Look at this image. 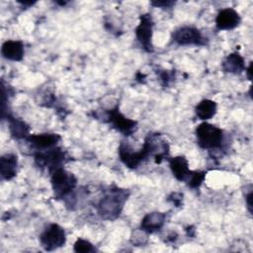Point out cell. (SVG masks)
<instances>
[{"label":"cell","instance_id":"6da1fadb","mask_svg":"<svg viewBox=\"0 0 253 253\" xmlns=\"http://www.w3.org/2000/svg\"><path fill=\"white\" fill-rule=\"evenodd\" d=\"M127 199L126 191L121 189L111 190L98 205V211L103 218L114 219L120 215L124 204Z\"/></svg>","mask_w":253,"mask_h":253},{"label":"cell","instance_id":"7a4b0ae2","mask_svg":"<svg viewBox=\"0 0 253 253\" xmlns=\"http://www.w3.org/2000/svg\"><path fill=\"white\" fill-rule=\"evenodd\" d=\"M198 144L204 149H213L221 145L222 130L209 123H202L196 128Z\"/></svg>","mask_w":253,"mask_h":253},{"label":"cell","instance_id":"3957f363","mask_svg":"<svg viewBox=\"0 0 253 253\" xmlns=\"http://www.w3.org/2000/svg\"><path fill=\"white\" fill-rule=\"evenodd\" d=\"M76 183L75 176L62 167L51 171V186L55 196L58 198L68 195L76 187Z\"/></svg>","mask_w":253,"mask_h":253},{"label":"cell","instance_id":"277c9868","mask_svg":"<svg viewBox=\"0 0 253 253\" xmlns=\"http://www.w3.org/2000/svg\"><path fill=\"white\" fill-rule=\"evenodd\" d=\"M152 153V145L150 138L147 137L140 151H133L127 144L122 143L119 147V155L122 162L128 168H136L149 154Z\"/></svg>","mask_w":253,"mask_h":253},{"label":"cell","instance_id":"5b68a950","mask_svg":"<svg viewBox=\"0 0 253 253\" xmlns=\"http://www.w3.org/2000/svg\"><path fill=\"white\" fill-rule=\"evenodd\" d=\"M66 237L63 228L56 223L48 225L40 236L41 244L46 251H52L63 246Z\"/></svg>","mask_w":253,"mask_h":253},{"label":"cell","instance_id":"8992f818","mask_svg":"<svg viewBox=\"0 0 253 253\" xmlns=\"http://www.w3.org/2000/svg\"><path fill=\"white\" fill-rule=\"evenodd\" d=\"M64 152L59 148H49L45 150H40L35 155V160L41 167H48L51 172L55 168L60 167L61 163L64 161Z\"/></svg>","mask_w":253,"mask_h":253},{"label":"cell","instance_id":"52a82bcc","mask_svg":"<svg viewBox=\"0 0 253 253\" xmlns=\"http://www.w3.org/2000/svg\"><path fill=\"white\" fill-rule=\"evenodd\" d=\"M204 40L201 32L193 27H182L173 33V41L179 45H202Z\"/></svg>","mask_w":253,"mask_h":253},{"label":"cell","instance_id":"ba28073f","mask_svg":"<svg viewBox=\"0 0 253 253\" xmlns=\"http://www.w3.org/2000/svg\"><path fill=\"white\" fill-rule=\"evenodd\" d=\"M152 29L153 22L149 14H144L140 16V22L135 29V36L140 44L147 51L152 50L151 39H152Z\"/></svg>","mask_w":253,"mask_h":253},{"label":"cell","instance_id":"9c48e42d","mask_svg":"<svg viewBox=\"0 0 253 253\" xmlns=\"http://www.w3.org/2000/svg\"><path fill=\"white\" fill-rule=\"evenodd\" d=\"M109 122L115 128L124 133L125 135L131 134L136 128V122L126 118L119 112L118 107L109 111Z\"/></svg>","mask_w":253,"mask_h":253},{"label":"cell","instance_id":"30bf717a","mask_svg":"<svg viewBox=\"0 0 253 253\" xmlns=\"http://www.w3.org/2000/svg\"><path fill=\"white\" fill-rule=\"evenodd\" d=\"M241 19L239 14L232 8H224L220 10L215 19V25L218 30H233L236 28Z\"/></svg>","mask_w":253,"mask_h":253},{"label":"cell","instance_id":"8fae6325","mask_svg":"<svg viewBox=\"0 0 253 253\" xmlns=\"http://www.w3.org/2000/svg\"><path fill=\"white\" fill-rule=\"evenodd\" d=\"M27 140L38 150H45L54 147L60 140V135L56 133H40L29 135Z\"/></svg>","mask_w":253,"mask_h":253},{"label":"cell","instance_id":"7c38bea8","mask_svg":"<svg viewBox=\"0 0 253 253\" xmlns=\"http://www.w3.org/2000/svg\"><path fill=\"white\" fill-rule=\"evenodd\" d=\"M1 52L9 60L20 61L24 57V44L21 41H7L2 44Z\"/></svg>","mask_w":253,"mask_h":253},{"label":"cell","instance_id":"4fadbf2b","mask_svg":"<svg viewBox=\"0 0 253 253\" xmlns=\"http://www.w3.org/2000/svg\"><path fill=\"white\" fill-rule=\"evenodd\" d=\"M166 219V214L160 211H153L147 213L141 220V229L145 232H154L159 230Z\"/></svg>","mask_w":253,"mask_h":253},{"label":"cell","instance_id":"5bb4252c","mask_svg":"<svg viewBox=\"0 0 253 253\" xmlns=\"http://www.w3.org/2000/svg\"><path fill=\"white\" fill-rule=\"evenodd\" d=\"M18 166L17 155L7 153L0 159V172L1 176L5 180H11L16 176Z\"/></svg>","mask_w":253,"mask_h":253},{"label":"cell","instance_id":"9a60e30c","mask_svg":"<svg viewBox=\"0 0 253 253\" xmlns=\"http://www.w3.org/2000/svg\"><path fill=\"white\" fill-rule=\"evenodd\" d=\"M170 169L174 177L179 181H185L190 173L189 163L185 156H176L169 160Z\"/></svg>","mask_w":253,"mask_h":253},{"label":"cell","instance_id":"2e32d148","mask_svg":"<svg viewBox=\"0 0 253 253\" xmlns=\"http://www.w3.org/2000/svg\"><path fill=\"white\" fill-rule=\"evenodd\" d=\"M222 69L229 73L240 74L244 69H246L243 57L237 52L230 53L222 62Z\"/></svg>","mask_w":253,"mask_h":253},{"label":"cell","instance_id":"e0dca14e","mask_svg":"<svg viewBox=\"0 0 253 253\" xmlns=\"http://www.w3.org/2000/svg\"><path fill=\"white\" fill-rule=\"evenodd\" d=\"M216 113V103L211 100H203L196 107V115L201 120H210Z\"/></svg>","mask_w":253,"mask_h":253},{"label":"cell","instance_id":"ac0fdd59","mask_svg":"<svg viewBox=\"0 0 253 253\" xmlns=\"http://www.w3.org/2000/svg\"><path fill=\"white\" fill-rule=\"evenodd\" d=\"M9 129L15 138H27L29 136V126L24 122L14 118L9 119Z\"/></svg>","mask_w":253,"mask_h":253},{"label":"cell","instance_id":"d6986e66","mask_svg":"<svg viewBox=\"0 0 253 253\" xmlns=\"http://www.w3.org/2000/svg\"><path fill=\"white\" fill-rule=\"evenodd\" d=\"M206 172L204 171H190L187 179L185 180L189 187L196 189L201 186L203 181L205 180Z\"/></svg>","mask_w":253,"mask_h":253},{"label":"cell","instance_id":"ffe728a7","mask_svg":"<svg viewBox=\"0 0 253 253\" xmlns=\"http://www.w3.org/2000/svg\"><path fill=\"white\" fill-rule=\"evenodd\" d=\"M74 251L77 253H87V252H95L96 248L89 241L84 239H77L74 243Z\"/></svg>","mask_w":253,"mask_h":253},{"label":"cell","instance_id":"44dd1931","mask_svg":"<svg viewBox=\"0 0 253 253\" xmlns=\"http://www.w3.org/2000/svg\"><path fill=\"white\" fill-rule=\"evenodd\" d=\"M182 200H183V195L180 194V193H173L169 196L168 198V201L172 202L174 205H176L177 207L181 205L182 203Z\"/></svg>","mask_w":253,"mask_h":253},{"label":"cell","instance_id":"7402d4cb","mask_svg":"<svg viewBox=\"0 0 253 253\" xmlns=\"http://www.w3.org/2000/svg\"><path fill=\"white\" fill-rule=\"evenodd\" d=\"M151 4L153 6H155V7H166V8H168V7H170L173 4V2H170V1H157V2H151Z\"/></svg>","mask_w":253,"mask_h":253},{"label":"cell","instance_id":"603a6c76","mask_svg":"<svg viewBox=\"0 0 253 253\" xmlns=\"http://www.w3.org/2000/svg\"><path fill=\"white\" fill-rule=\"evenodd\" d=\"M251 200H252V192L250 191L247 195H245V201H246L249 212H252V203H251Z\"/></svg>","mask_w":253,"mask_h":253},{"label":"cell","instance_id":"cb8c5ba5","mask_svg":"<svg viewBox=\"0 0 253 253\" xmlns=\"http://www.w3.org/2000/svg\"><path fill=\"white\" fill-rule=\"evenodd\" d=\"M251 67H252V64L250 63V65L248 66V68H247V76H248V79L249 80H251Z\"/></svg>","mask_w":253,"mask_h":253}]
</instances>
